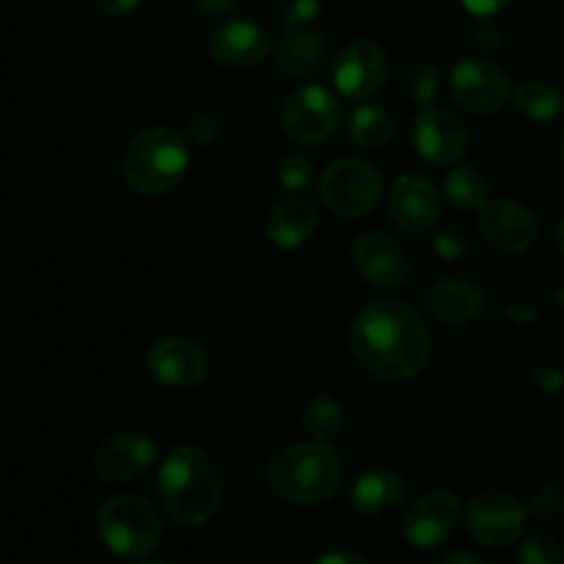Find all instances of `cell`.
<instances>
[{
  "instance_id": "obj_7",
  "label": "cell",
  "mask_w": 564,
  "mask_h": 564,
  "mask_svg": "<svg viewBox=\"0 0 564 564\" xmlns=\"http://www.w3.org/2000/svg\"><path fill=\"white\" fill-rule=\"evenodd\" d=\"M341 124V105L328 88L317 83L295 88L281 108V132L297 147H317L328 141Z\"/></svg>"
},
{
  "instance_id": "obj_10",
  "label": "cell",
  "mask_w": 564,
  "mask_h": 564,
  "mask_svg": "<svg viewBox=\"0 0 564 564\" xmlns=\"http://www.w3.org/2000/svg\"><path fill=\"white\" fill-rule=\"evenodd\" d=\"M330 77H334V86L341 97L364 102L383 88L386 77H389V61H386L383 47L378 42L352 39L336 53Z\"/></svg>"
},
{
  "instance_id": "obj_3",
  "label": "cell",
  "mask_w": 564,
  "mask_h": 564,
  "mask_svg": "<svg viewBox=\"0 0 564 564\" xmlns=\"http://www.w3.org/2000/svg\"><path fill=\"white\" fill-rule=\"evenodd\" d=\"M264 482L281 501L295 507H319L341 485V457L325 441H303L275 452L264 468Z\"/></svg>"
},
{
  "instance_id": "obj_15",
  "label": "cell",
  "mask_w": 564,
  "mask_h": 564,
  "mask_svg": "<svg viewBox=\"0 0 564 564\" xmlns=\"http://www.w3.org/2000/svg\"><path fill=\"white\" fill-rule=\"evenodd\" d=\"M479 231L494 251L518 257L538 242L540 224L527 204L516 198H494L479 209Z\"/></svg>"
},
{
  "instance_id": "obj_21",
  "label": "cell",
  "mask_w": 564,
  "mask_h": 564,
  "mask_svg": "<svg viewBox=\"0 0 564 564\" xmlns=\"http://www.w3.org/2000/svg\"><path fill=\"white\" fill-rule=\"evenodd\" d=\"M319 229V207L308 196H286L270 209L268 231L270 242L284 251H295V248L306 246Z\"/></svg>"
},
{
  "instance_id": "obj_13",
  "label": "cell",
  "mask_w": 564,
  "mask_h": 564,
  "mask_svg": "<svg viewBox=\"0 0 564 564\" xmlns=\"http://www.w3.org/2000/svg\"><path fill=\"white\" fill-rule=\"evenodd\" d=\"M147 372L169 391H191L207 378V356L185 336H163L147 352Z\"/></svg>"
},
{
  "instance_id": "obj_38",
  "label": "cell",
  "mask_w": 564,
  "mask_h": 564,
  "mask_svg": "<svg viewBox=\"0 0 564 564\" xmlns=\"http://www.w3.org/2000/svg\"><path fill=\"white\" fill-rule=\"evenodd\" d=\"M204 17H226L237 9V0H193Z\"/></svg>"
},
{
  "instance_id": "obj_1",
  "label": "cell",
  "mask_w": 564,
  "mask_h": 564,
  "mask_svg": "<svg viewBox=\"0 0 564 564\" xmlns=\"http://www.w3.org/2000/svg\"><path fill=\"white\" fill-rule=\"evenodd\" d=\"M350 352L380 383H405L427 369L433 334L408 301H372L350 325Z\"/></svg>"
},
{
  "instance_id": "obj_39",
  "label": "cell",
  "mask_w": 564,
  "mask_h": 564,
  "mask_svg": "<svg viewBox=\"0 0 564 564\" xmlns=\"http://www.w3.org/2000/svg\"><path fill=\"white\" fill-rule=\"evenodd\" d=\"M441 564H485L479 560L477 554H471V551H452L449 556H444V562Z\"/></svg>"
},
{
  "instance_id": "obj_33",
  "label": "cell",
  "mask_w": 564,
  "mask_h": 564,
  "mask_svg": "<svg viewBox=\"0 0 564 564\" xmlns=\"http://www.w3.org/2000/svg\"><path fill=\"white\" fill-rule=\"evenodd\" d=\"M534 386H538V391H543L549 397L560 394L564 389V372L560 367H554V364H543V367L534 369Z\"/></svg>"
},
{
  "instance_id": "obj_8",
  "label": "cell",
  "mask_w": 564,
  "mask_h": 564,
  "mask_svg": "<svg viewBox=\"0 0 564 564\" xmlns=\"http://www.w3.org/2000/svg\"><path fill=\"white\" fill-rule=\"evenodd\" d=\"M527 507L505 488H488L468 501L466 529L485 549H505L523 534Z\"/></svg>"
},
{
  "instance_id": "obj_41",
  "label": "cell",
  "mask_w": 564,
  "mask_h": 564,
  "mask_svg": "<svg viewBox=\"0 0 564 564\" xmlns=\"http://www.w3.org/2000/svg\"><path fill=\"white\" fill-rule=\"evenodd\" d=\"M556 154L564 160V130L560 132V138H556Z\"/></svg>"
},
{
  "instance_id": "obj_40",
  "label": "cell",
  "mask_w": 564,
  "mask_h": 564,
  "mask_svg": "<svg viewBox=\"0 0 564 564\" xmlns=\"http://www.w3.org/2000/svg\"><path fill=\"white\" fill-rule=\"evenodd\" d=\"M554 240H556V248H560V251L564 253V220H560V226H556Z\"/></svg>"
},
{
  "instance_id": "obj_29",
  "label": "cell",
  "mask_w": 564,
  "mask_h": 564,
  "mask_svg": "<svg viewBox=\"0 0 564 564\" xmlns=\"http://www.w3.org/2000/svg\"><path fill=\"white\" fill-rule=\"evenodd\" d=\"M521 564H564V549L551 534H532L521 545Z\"/></svg>"
},
{
  "instance_id": "obj_14",
  "label": "cell",
  "mask_w": 564,
  "mask_h": 564,
  "mask_svg": "<svg viewBox=\"0 0 564 564\" xmlns=\"http://www.w3.org/2000/svg\"><path fill=\"white\" fill-rule=\"evenodd\" d=\"M154 460H158V444H154L152 435L124 430V433L110 435L97 446L91 466L102 482L127 485L141 479Z\"/></svg>"
},
{
  "instance_id": "obj_32",
  "label": "cell",
  "mask_w": 564,
  "mask_h": 564,
  "mask_svg": "<svg viewBox=\"0 0 564 564\" xmlns=\"http://www.w3.org/2000/svg\"><path fill=\"white\" fill-rule=\"evenodd\" d=\"M529 512H532L534 518H540V521H556V518L564 512L562 490L554 488V485H545V488H540L538 494L529 499Z\"/></svg>"
},
{
  "instance_id": "obj_30",
  "label": "cell",
  "mask_w": 564,
  "mask_h": 564,
  "mask_svg": "<svg viewBox=\"0 0 564 564\" xmlns=\"http://www.w3.org/2000/svg\"><path fill=\"white\" fill-rule=\"evenodd\" d=\"M433 251L438 253L444 262H457L460 257H466L468 235L457 224L441 226L433 235Z\"/></svg>"
},
{
  "instance_id": "obj_23",
  "label": "cell",
  "mask_w": 564,
  "mask_h": 564,
  "mask_svg": "<svg viewBox=\"0 0 564 564\" xmlns=\"http://www.w3.org/2000/svg\"><path fill=\"white\" fill-rule=\"evenodd\" d=\"M397 121L380 105H358L350 113V138L364 152H383L394 141Z\"/></svg>"
},
{
  "instance_id": "obj_35",
  "label": "cell",
  "mask_w": 564,
  "mask_h": 564,
  "mask_svg": "<svg viewBox=\"0 0 564 564\" xmlns=\"http://www.w3.org/2000/svg\"><path fill=\"white\" fill-rule=\"evenodd\" d=\"M460 3L468 14L488 20V17L499 14L501 9H507V6H510V0H460Z\"/></svg>"
},
{
  "instance_id": "obj_9",
  "label": "cell",
  "mask_w": 564,
  "mask_h": 564,
  "mask_svg": "<svg viewBox=\"0 0 564 564\" xmlns=\"http://www.w3.org/2000/svg\"><path fill=\"white\" fill-rule=\"evenodd\" d=\"M452 97L474 116H494L512 99V83L499 64L485 58H463L452 69Z\"/></svg>"
},
{
  "instance_id": "obj_19",
  "label": "cell",
  "mask_w": 564,
  "mask_h": 564,
  "mask_svg": "<svg viewBox=\"0 0 564 564\" xmlns=\"http://www.w3.org/2000/svg\"><path fill=\"white\" fill-rule=\"evenodd\" d=\"M424 303L430 314L446 328H468L482 317L488 297L479 284L463 275H446V279L430 281L424 290Z\"/></svg>"
},
{
  "instance_id": "obj_5",
  "label": "cell",
  "mask_w": 564,
  "mask_h": 564,
  "mask_svg": "<svg viewBox=\"0 0 564 564\" xmlns=\"http://www.w3.org/2000/svg\"><path fill=\"white\" fill-rule=\"evenodd\" d=\"M97 532L105 549L119 560H147L163 538V523L147 499L121 494L99 507Z\"/></svg>"
},
{
  "instance_id": "obj_31",
  "label": "cell",
  "mask_w": 564,
  "mask_h": 564,
  "mask_svg": "<svg viewBox=\"0 0 564 564\" xmlns=\"http://www.w3.org/2000/svg\"><path fill=\"white\" fill-rule=\"evenodd\" d=\"M323 11V0H279V20L286 28H306Z\"/></svg>"
},
{
  "instance_id": "obj_17",
  "label": "cell",
  "mask_w": 564,
  "mask_h": 564,
  "mask_svg": "<svg viewBox=\"0 0 564 564\" xmlns=\"http://www.w3.org/2000/svg\"><path fill=\"white\" fill-rule=\"evenodd\" d=\"M270 36L264 28L248 20H231L209 33V55L229 72H253L268 61Z\"/></svg>"
},
{
  "instance_id": "obj_11",
  "label": "cell",
  "mask_w": 564,
  "mask_h": 564,
  "mask_svg": "<svg viewBox=\"0 0 564 564\" xmlns=\"http://www.w3.org/2000/svg\"><path fill=\"white\" fill-rule=\"evenodd\" d=\"M413 152L430 165L460 163L471 147L466 124L455 113L441 108H422L411 121Z\"/></svg>"
},
{
  "instance_id": "obj_18",
  "label": "cell",
  "mask_w": 564,
  "mask_h": 564,
  "mask_svg": "<svg viewBox=\"0 0 564 564\" xmlns=\"http://www.w3.org/2000/svg\"><path fill=\"white\" fill-rule=\"evenodd\" d=\"M389 218L405 235H424L441 218V198L433 182L419 174H402L389 191Z\"/></svg>"
},
{
  "instance_id": "obj_26",
  "label": "cell",
  "mask_w": 564,
  "mask_h": 564,
  "mask_svg": "<svg viewBox=\"0 0 564 564\" xmlns=\"http://www.w3.org/2000/svg\"><path fill=\"white\" fill-rule=\"evenodd\" d=\"M301 424L314 441H330L345 430V411H341L339 402L334 400L330 394H312L306 402H303V413H301Z\"/></svg>"
},
{
  "instance_id": "obj_22",
  "label": "cell",
  "mask_w": 564,
  "mask_h": 564,
  "mask_svg": "<svg viewBox=\"0 0 564 564\" xmlns=\"http://www.w3.org/2000/svg\"><path fill=\"white\" fill-rule=\"evenodd\" d=\"M273 58L279 72H284L292 80L312 77L323 66L325 58V36L314 28H286L273 50Z\"/></svg>"
},
{
  "instance_id": "obj_2",
  "label": "cell",
  "mask_w": 564,
  "mask_h": 564,
  "mask_svg": "<svg viewBox=\"0 0 564 564\" xmlns=\"http://www.w3.org/2000/svg\"><path fill=\"white\" fill-rule=\"evenodd\" d=\"M158 496L163 510L180 527H204L224 501V474L202 446L180 444L163 457L158 471Z\"/></svg>"
},
{
  "instance_id": "obj_6",
  "label": "cell",
  "mask_w": 564,
  "mask_h": 564,
  "mask_svg": "<svg viewBox=\"0 0 564 564\" xmlns=\"http://www.w3.org/2000/svg\"><path fill=\"white\" fill-rule=\"evenodd\" d=\"M319 198L336 218L358 220L372 215L383 198V176L367 160L345 158L319 176Z\"/></svg>"
},
{
  "instance_id": "obj_28",
  "label": "cell",
  "mask_w": 564,
  "mask_h": 564,
  "mask_svg": "<svg viewBox=\"0 0 564 564\" xmlns=\"http://www.w3.org/2000/svg\"><path fill=\"white\" fill-rule=\"evenodd\" d=\"M405 91L422 108H433L441 94V72L430 61H416L405 72Z\"/></svg>"
},
{
  "instance_id": "obj_16",
  "label": "cell",
  "mask_w": 564,
  "mask_h": 564,
  "mask_svg": "<svg viewBox=\"0 0 564 564\" xmlns=\"http://www.w3.org/2000/svg\"><path fill=\"white\" fill-rule=\"evenodd\" d=\"M460 523V499L449 488H430L408 510L402 532L413 549H438Z\"/></svg>"
},
{
  "instance_id": "obj_25",
  "label": "cell",
  "mask_w": 564,
  "mask_h": 564,
  "mask_svg": "<svg viewBox=\"0 0 564 564\" xmlns=\"http://www.w3.org/2000/svg\"><path fill=\"white\" fill-rule=\"evenodd\" d=\"M444 193L449 204L460 213H479L490 202V185L482 171L471 165H455L444 180Z\"/></svg>"
},
{
  "instance_id": "obj_37",
  "label": "cell",
  "mask_w": 564,
  "mask_h": 564,
  "mask_svg": "<svg viewBox=\"0 0 564 564\" xmlns=\"http://www.w3.org/2000/svg\"><path fill=\"white\" fill-rule=\"evenodd\" d=\"M91 3L108 17H127L141 6V0H91Z\"/></svg>"
},
{
  "instance_id": "obj_36",
  "label": "cell",
  "mask_w": 564,
  "mask_h": 564,
  "mask_svg": "<svg viewBox=\"0 0 564 564\" xmlns=\"http://www.w3.org/2000/svg\"><path fill=\"white\" fill-rule=\"evenodd\" d=\"M312 564H372V562H369L364 554H358V551L339 549V551H325V554H319Z\"/></svg>"
},
{
  "instance_id": "obj_20",
  "label": "cell",
  "mask_w": 564,
  "mask_h": 564,
  "mask_svg": "<svg viewBox=\"0 0 564 564\" xmlns=\"http://www.w3.org/2000/svg\"><path fill=\"white\" fill-rule=\"evenodd\" d=\"M405 479L391 468H369L350 488V507L367 521H386L405 505Z\"/></svg>"
},
{
  "instance_id": "obj_4",
  "label": "cell",
  "mask_w": 564,
  "mask_h": 564,
  "mask_svg": "<svg viewBox=\"0 0 564 564\" xmlns=\"http://www.w3.org/2000/svg\"><path fill=\"white\" fill-rule=\"evenodd\" d=\"M191 169V141L171 127L154 124L138 132L124 149L121 174L138 196L158 198L174 191Z\"/></svg>"
},
{
  "instance_id": "obj_27",
  "label": "cell",
  "mask_w": 564,
  "mask_h": 564,
  "mask_svg": "<svg viewBox=\"0 0 564 564\" xmlns=\"http://www.w3.org/2000/svg\"><path fill=\"white\" fill-rule=\"evenodd\" d=\"M317 180V165L303 152H284L275 160V182L290 193L306 191Z\"/></svg>"
},
{
  "instance_id": "obj_24",
  "label": "cell",
  "mask_w": 564,
  "mask_h": 564,
  "mask_svg": "<svg viewBox=\"0 0 564 564\" xmlns=\"http://www.w3.org/2000/svg\"><path fill=\"white\" fill-rule=\"evenodd\" d=\"M512 102H516L518 113L527 116L529 121H554L560 116L564 97L554 80L532 77L512 91Z\"/></svg>"
},
{
  "instance_id": "obj_12",
  "label": "cell",
  "mask_w": 564,
  "mask_h": 564,
  "mask_svg": "<svg viewBox=\"0 0 564 564\" xmlns=\"http://www.w3.org/2000/svg\"><path fill=\"white\" fill-rule=\"evenodd\" d=\"M352 264H356L358 275L367 281L369 286L378 290H397L411 275V259L402 242L391 237L389 231L369 229L352 240L350 248Z\"/></svg>"
},
{
  "instance_id": "obj_42",
  "label": "cell",
  "mask_w": 564,
  "mask_h": 564,
  "mask_svg": "<svg viewBox=\"0 0 564 564\" xmlns=\"http://www.w3.org/2000/svg\"><path fill=\"white\" fill-rule=\"evenodd\" d=\"M141 564H165V562H141Z\"/></svg>"
},
{
  "instance_id": "obj_34",
  "label": "cell",
  "mask_w": 564,
  "mask_h": 564,
  "mask_svg": "<svg viewBox=\"0 0 564 564\" xmlns=\"http://www.w3.org/2000/svg\"><path fill=\"white\" fill-rule=\"evenodd\" d=\"M187 135H191V141L198 143V147H207V143L218 135V124H215L213 116L196 113L187 121Z\"/></svg>"
}]
</instances>
